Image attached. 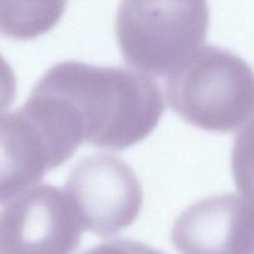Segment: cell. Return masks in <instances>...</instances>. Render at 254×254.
Returning a JSON list of instances; mask_svg holds the SVG:
<instances>
[{
  "label": "cell",
  "mask_w": 254,
  "mask_h": 254,
  "mask_svg": "<svg viewBox=\"0 0 254 254\" xmlns=\"http://www.w3.org/2000/svg\"><path fill=\"white\" fill-rule=\"evenodd\" d=\"M16 96V77L11 66L0 55V114L12 104Z\"/></svg>",
  "instance_id": "cell-11"
},
{
  "label": "cell",
  "mask_w": 254,
  "mask_h": 254,
  "mask_svg": "<svg viewBox=\"0 0 254 254\" xmlns=\"http://www.w3.org/2000/svg\"><path fill=\"white\" fill-rule=\"evenodd\" d=\"M49 148L21 108L0 114V203L14 200L54 170Z\"/></svg>",
  "instance_id": "cell-7"
},
{
  "label": "cell",
  "mask_w": 254,
  "mask_h": 254,
  "mask_svg": "<svg viewBox=\"0 0 254 254\" xmlns=\"http://www.w3.org/2000/svg\"><path fill=\"white\" fill-rule=\"evenodd\" d=\"M208 26L207 0H121L116 36L133 68L169 77L203 46Z\"/></svg>",
  "instance_id": "cell-2"
},
{
  "label": "cell",
  "mask_w": 254,
  "mask_h": 254,
  "mask_svg": "<svg viewBox=\"0 0 254 254\" xmlns=\"http://www.w3.org/2000/svg\"><path fill=\"white\" fill-rule=\"evenodd\" d=\"M83 254H164L160 251L131 240H113L102 243Z\"/></svg>",
  "instance_id": "cell-10"
},
{
  "label": "cell",
  "mask_w": 254,
  "mask_h": 254,
  "mask_svg": "<svg viewBox=\"0 0 254 254\" xmlns=\"http://www.w3.org/2000/svg\"><path fill=\"white\" fill-rule=\"evenodd\" d=\"M22 107L68 160L82 143L118 151L140 143L158 127L165 102L136 69L64 61L40 78Z\"/></svg>",
  "instance_id": "cell-1"
},
{
  "label": "cell",
  "mask_w": 254,
  "mask_h": 254,
  "mask_svg": "<svg viewBox=\"0 0 254 254\" xmlns=\"http://www.w3.org/2000/svg\"><path fill=\"white\" fill-rule=\"evenodd\" d=\"M68 0H0V32L20 41L51 31L64 16Z\"/></svg>",
  "instance_id": "cell-8"
},
{
  "label": "cell",
  "mask_w": 254,
  "mask_h": 254,
  "mask_svg": "<svg viewBox=\"0 0 254 254\" xmlns=\"http://www.w3.org/2000/svg\"><path fill=\"white\" fill-rule=\"evenodd\" d=\"M166 96L171 109L191 126L231 133L254 111V72L233 52L203 45L168 77Z\"/></svg>",
  "instance_id": "cell-3"
},
{
  "label": "cell",
  "mask_w": 254,
  "mask_h": 254,
  "mask_svg": "<svg viewBox=\"0 0 254 254\" xmlns=\"http://www.w3.org/2000/svg\"><path fill=\"white\" fill-rule=\"evenodd\" d=\"M253 254H254V252H253Z\"/></svg>",
  "instance_id": "cell-12"
},
{
  "label": "cell",
  "mask_w": 254,
  "mask_h": 254,
  "mask_svg": "<svg viewBox=\"0 0 254 254\" xmlns=\"http://www.w3.org/2000/svg\"><path fill=\"white\" fill-rule=\"evenodd\" d=\"M84 231L64 190L44 184L0 211V254H73Z\"/></svg>",
  "instance_id": "cell-5"
},
{
  "label": "cell",
  "mask_w": 254,
  "mask_h": 254,
  "mask_svg": "<svg viewBox=\"0 0 254 254\" xmlns=\"http://www.w3.org/2000/svg\"><path fill=\"white\" fill-rule=\"evenodd\" d=\"M64 191L84 231L101 237L129 227L143 207V189L135 173L111 154L79 160L67 178Z\"/></svg>",
  "instance_id": "cell-4"
},
{
  "label": "cell",
  "mask_w": 254,
  "mask_h": 254,
  "mask_svg": "<svg viewBox=\"0 0 254 254\" xmlns=\"http://www.w3.org/2000/svg\"><path fill=\"white\" fill-rule=\"evenodd\" d=\"M171 240L180 254H253L254 202L233 193L203 198L179 216Z\"/></svg>",
  "instance_id": "cell-6"
},
{
  "label": "cell",
  "mask_w": 254,
  "mask_h": 254,
  "mask_svg": "<svg viewBox=\"0 0 254 254\" xmlns=\"http://www.w3.org/2000/svg\"><path fill=\"white\" fill-rule=\"evenodd\" d=\"M231 163L238 191L254 202V111L236 136Z\"/></svg>",
  "instance_id": "cell-9"
}]
</instances>
